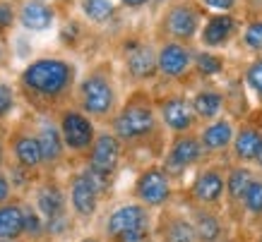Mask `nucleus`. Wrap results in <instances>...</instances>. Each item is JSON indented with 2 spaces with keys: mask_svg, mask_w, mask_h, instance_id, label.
<instances>
[{
  "mask_svg": "<svg viewBox=\"0 0 262 242\" xmlns=\"http://www.w3.org/2000/svg\"><path fill=\"white\" fill-rule=\"evenodd\" d=\"M19 89L34 103H63L77 84V67L68 58L41 55L19 72Z\"/></svg>",
  "mask_w": 262,
  "mask_h": 242,
  "instance_id": "obj_1",
  "label": "nucleus"
},
{
  "mask_svg": "<svg viewBox=\"0 0 262 242\" xmlns=\"http://www.w3.org/2000/svg\"><path fill=\"white\" fill-rule=\"evenodd\" d=\"M159 115H157V106L147 91H135L118 113L111 115V132L118 137V141L125 144H144L149 139H157L159 134Z\"/></svg>",
  "mask_w": 262,
  "mask_h": 242,
  "instance_id": "obj_2",
  "label": "nucleus"
},
{
  "mask_svg": "<svg viewBox=\"0 0 262 242\" xmlns=\"http://www.w3.org/2000/svg\"><path fill=\"white\" fill-rule=\"evenodd\" d=\"M77 108L92 120H111L118 106V89L106 67H94L75 84Z\"/></svg>",
  "mask_w": 262,
  "mask_h": 242,
  "instance_id": "obj_3",
  "label": "nucleus"
},
{
  "mask_svg": "<svg viewBox=\"0 0 262 242\" xmlns=\"http://www.w3.org/2000/svg\"><path fill=\"white\" fill-rule=\"evenodd\" d=\"M120 161H123V144L118 141V137L111 130L96 132L94 144L84 156V171L96 182V187L101 189V195H106L111 189L113 180L118 175Z\"/></svg>",
  "mask_w": 262,
  "mask_h": 242,
  "instance_id": "obj_4",
  "label": "nucleus"
},
{
  "mask_svg": "<svg viewBox=\"0 0 262 242\" xmlns=\"http://www.w3.org/2000/svg\"><path fill=\"white\" fill-rule=\"evenodd\" d=\"M205 15L207 12L200 8L198 0H173L161 12L159 32L164 34V41L192 46V41H198Z\"/></svg>",
  "mask_w": 262,
  "mask_h": 242,
  "instance_id": "obj_5",
  "label": "nucleus"
},
{
  "mask_svg": "<svg viewBox=\"0 0 262 242\" xmlns=\"http://www.w3.org/2000/svg\"><path fill=\"white\" fill-rule=\"evenodd\" d=\"M32 206L43 219L46 237H63L70 233L72 213L68 209V195L56 180H43L41 185H36Z\"/></svg>",
  "mask_w": 262,
  "mask_h": 242,
  "instance_id": "obj_6",
  "label": "nucleus"
},
{
  "mask_svg": "<svg viewBox=\"0 0 262 242\" xmlns=\"http://www.w3.org/2000/svg\"><path fill=\"white\" fill-rule=\"evenodd\" d=\"M224 180H226V163L224 161H207L195 168L190 185H188V202L192 206L219 209L224 206Z\"/></svg>",
  "mask_w": 262,
  "mask_h": 242,
  "instance_id": "obj_7",
  "label": "nucleus"
},
{
  "mask_svg": "<svg viewBox=\"0 0 262 242\" xmlns=\"http://www.w3.org/2000/svg\"><path fill=\"white\" fill-rule=\"evenodd\" d=\"M173 180L168 178V173L161 168V163L144 165L137 173L135 185H133V197L144 209H166L173 202Z\"/></svg>",
  "mask_w": 262,
  "mask_h": 242,
  "instance_id": "obj_8",
  "label": "nucleus"
},
{
  "mask_svg": "<svg viewBox=\"0 0 262 242\" xmlns=\"http://www.w3.org/2000/svg\"><path fill=\"white\" fill-rule=\"evenodd\" d=\"M202 163H207V156L198 139V132L171 134L166 144V154L161 158V168L168 173V178H183L188 171H195Z\"/></svg>",
  "mask_w": 262,
  "mask_h": 242,
  "instance_id": "obj_9",
  "label": "nucleus"
},
{
  "mask_svg": "<svg viewBox=\"0 0 262 242\" xmlns=\"http://www.w3.org/2000/svg\"><path fill=\"white\" fill-rule=\"evenodd\" d=\"M56 125L60 137H63L65 151H70L75 156H87V151L96 139L94 120L84 115L77 106H65V108H60Z\"/></svg>",
  "mask_w": 262,
  "mask_h": 242,
  "instance_id": "obj_10",
  "label": "nucleus"
},
{
  "mask_svg": "<svg viewBox=\"0 0 262 242\" xmlns=\"http://www.w3.org/2000/svg\"><path fill=\"white\" fill-rule=\"evenodd\" d=\"M68 209L77 221H92L99 211V204H101V189L96 187V182L89 178V173L82 168V171L72 173L70 180H68Z\"/></svg>",
  "mask_w": 262,
  "mask_h": 242,
  "instance_id": "obj_11",
  "label": "nucleus"
},
{
  "mask_svg": "<svg viewBox=\"0 0 262 242\" xmlns=\"http://www.w3.org/2000/svg\"><path fill=\"white\" fill-rule=\"evenodd\" d=\"M154 106H157L161 127H166L171 134L198 132L200 123L190 108V99L183 91H173V94H166L164 99H157Z\"/></svg>",
  "mask_w": 262,
  "mask_h": 242,
  "instance_id": "obj_12",
  "label": "nucleus"
},
{
  "mask_svg": "<svg viewBox=\"0 0 262 242\" xmlns=\"http://www.w3.org/2000/svg\"><path fill=\"white\" fill-rule=\"evenodd\" d=\"M140 230L154 233V221H151V211L144 209L142 204H137V202H127V204L116 206L106 216V223H103V233H106V240L108 242L120 237V235L140 233Z\"/></svg>",
  "mask_w": 262,
  "mask_h": 242,
  "instance_id": "obj_13",
  "label": "nucleus"
},
{
  "mask_svg": "<svg viewBox=\"0 0 262 242\" xmlns=\"http://www.w3.org/2000/svg\"><path fill=\"white\" fill-rule=\"evenodd\" d=\"M241 22L238 15H205L202 27H200L198 41L205 51H224L229 48L241 34Z\"/></svg>",
  "mask_w": 262,
  "mask_h": 242,
  "instance_id": "obj_14",
  "label": "nucleus"
},
{
  "mask_svg": "<svg viewBox=\"0 0 262 242\" xmlns=\"http://www.w3.org/2000/svg\"><path fill=\"white\" fill-rule=\"evenodd\" d=\"M253 165H241V163H226V180H224V206H226V219H231L236 226L243 221V211H241V199L246 195L250 180L255 178Z\"/></svg>",
  "mask_w": 262,
  "mask_h": 242,
  "instance_id": "obj_15",
  "label": "nucleus"
},
{
  "mask_svg": "<svg viewBox=\"0 0 262 242\" xmlns=\"http://www.w3.org/2000/svg\"><path fill=\"white\" fill-rule=\"evenodd\" d=\"M233 132H236V123L226 113L212 120V123H205V125L198 127V139L202 144L207 161H222V156L229 154Z\"/></svg>",
  "mask_w": 262,
  "mask_h": 242,
  "instance_id": "obj_16",
  "label": "nucleus"
},
{
  "mask_svg": "<svg viewBox=\"0 0 262 242\" xmlns=\"http://www.w3.org/2000/svg\"><path fill=\"white\" fill-rule=\"evenodd\" d=\"M262 141V120L260 117H243L236 132H233V141H231L229 156L231 163H241V165H253L255 156H257V149Z\"/></svg>",
  "mask_w": 262,
  "mask_h": 242,
  "instance_id": "obj_17",
  "label": "nucleus"
},
{
  "mask_svg": "<svg viewBox=\"0 0 262 242\" xmlns=\"http://www.w3.org/2000/svg\"><path fill=\"white\" fill-rule=\"evenodd\" d=\"M192 55H195L192 46L176 43V41H161V46L157 48V70H159V77L171 79V82L183 79L192 70Z\"/></svg>",
  "mask_w": 262,
  "mask_h": 242,
  "instance_id": "obj_18",
  "label": "nucleus"
},
{
  "mask_svg": "<svg viewBox=\"0 0 262 242\" xmlns=\"http://www.w3.org/2000/svg\"><path fill=\"white\" fill-rule=\"evenodd\" d=\"M123 63L130 79L135 82H151L159 77L157 70V48L147 41H130L123 51Z\"/></svg>",
  "mask_w": 262,
  "mask_h": 242,
  "instance_id": "obj_19",
  "label": "nucleus"
},
{
  "mask_svg": "<svg viewBox=\"0 0 262 242\" xmlns=\"http://www.w3.org/2000/svg\"><path fill=\"white\" fill-rule=\"evenodd\" d=\"M58 19V10L53 3L43 0H22L17 5V24L29 34H43L53 29Z\"/></svg>",
  "mask_w": 262,
  "mask_h": 242,
  "instance_id": "obj_20",
  "label": "nucleus"
},
{
  "mask_svg": "<svg viewBox=\"0 0 262 242\" xmlns=\"http://www.w3.org/2000/svg\"><path fill=\"white\" fill-rule=\"evenodd\" d=\"M188 219L192 223V230L198 235V242H224L229 240L226 233V221L219 209H205V206H192L188 211Z\"/></svg>",
  "mask_w": 262,
  "mask_h": 242,
  "instance_id": "obj_21",
  "label": "nucleus"
},
{
  "mask_svg": "<svg viewBox=\"0 0 262 242\" xmlns=\"http://www.w3.org/2000/svg\"><path fill=\"white\" fill-rule=\"evenodd\" d=\"M188 99H190V108L200 125L212 123V120H216V117H222L226 113V94L219 86H200Z\"/></svg>",
  "mask_w": 262,
  "mask_h": 242,
  "instance_id": "obj_22",
  "label": "nucleus"
},
{
  "mask_svg": "<svg viewBox=\"0 0 262 242\" xmlns=\"http://www.w3.org/2000/svg\"><path fill=\"white\" fill-rule=\"evenodd\" d=\"M8 151L15 158V165L24 173H34L43 168L41 165V154H39V144L36 137L27 130H15L8 139Z\"/></svg>",
  "mask_w": 262,
  "mask_h": 242,
  "instance_id": "obj_23",
  "label": "nucleus"
},
{
  "mask_svg": "<svg viewBox=\"0 0 262 242\" xmlns=\"http://www.w3.org/2000/svg\"><path fill=\"white\" fill-rule=\"evenodd\" d=\"M159 242H198V235L192 230L190 219L181 211L164 209L159 219V228H154V233Z\"/></svg>",
  "mask_w": 262,
  "mask_h": 242,
  "instance_id": "obj_24",
  "label": "nucleus"
},
{
  "mask_svg": "<svg viewBox=\"0 0 262 242\" xmlns=\"http://www.w3.org/2000/svg\"><path fill=\"white\" fill-rule=\"evenodd\" d=\"M36 144H39V154H41V165L53 168L56 163H60L65 158V144L63 137L58 132V125L53 120H41L36 127Z\"/></svg>",
  "mask_w": 262,
  "mask_h": 242,
  "instance_id": "obj_25",
  "label": "nucleus"
},
{
  "mask_svg": "<svg viewBox=\"0 0 262 242\" xmlns=\"http://www.w3.org/2000/svg\"><path fill=\"white\" fill-rule=\"evenodd\" d=\"M24 237V202L10 199L0 206V240L19 242Z\"/></svg>",
  "mask_w": 262,
  "mask_h": 242,
  "instance_id": "obj_26",
  "label": "nucleus"
},
{
  "mask_svg": "<svg viewBox=\"0 0 262 242\" xmlns=\"http://www.w3.org/2000/svg\"><path fill=\"white\" fill-rule=\"evenodd\" d=\"M192 70L200 79H214L219 75H224V70H226V58L214 53V51L200 48L192 55Z\"/></svg>",
  "mask_w": 262,
  "mask_h": 242,
  "instance_id": "obj_27",
  "label": "nucleus"
},
{
  "mask_svg": "<svg viewBox=\"0 0 262 242\" xmlns=\"http://www.w3.org/2000/svg\"><path fill=\"white\" fill-rule=\"evenodd\" d=\"M82 17L92 24H108L118 12L116 0H80Z\"/></svg>",
  "mask_w": 262,
  "mask_h": 242,
  "instance_id": "obj_28",
  "label": "nucleus"
},
{
  "mask_svg": "<svg viewBox=\"0 0 262 242\" xmlns=\"http://www.w3.org/2000/svg\"><path fill=\"white\" fill-rule=\"evenodd\" d=\"M241 211L243 216H250L253 221H262V175L255 173V178L250 180L246 195L241 199Z\"/></svg>",
  "mask_w": 262,
  "mask_h": 242,
  "instance_id": "obj_29",
  "label": "nucleus"
},
{
  "mask_svg": "<svg viewBox=\"0 0 262 242\" xmlns=\"http://www.w3.org/2000/svg\"><path fill=\"white\" fill-rule=\"evenodd\" d=\"M238 39L246 51H250L255 55H262V15H255L248 22H243Z\"/></svg>",
  "mask_w": 262,
  "mask_h": 242,
  "instance_id": "obj_30",
  "label": "nucleus"
},
{
  "mask_svg": "<svg viewBox=\"0 0 262 242\" xmlns=\"http://www.w3.org/2000/svg\"><path fill=\"white\" fill-rule=\"evenodd\" d=\"M243 86L262 106V55H255L253 60L243 67Z\"/></svg>",
  "mask_w": 262,
  "mask_h": 242,
  "instance_id": "obj_31",
  "label": "nucleus"
},
{
  "mask_svg": "<svg viewBox=\"0 0 262 242\" xmlns=\"http://www.w3.org/2000/svg\"><path fill=\"white\" fill-rule=\"evenodd\" d=\"M24 237H29V240H41V237H46L43 219L39 216V211L34 209L32 204H24Z\"/></svg>",
  "mask_w": 262,
  "mask_h": 242,
  "instance_id": "obj_32",
  "label": "nucleus"
},
{
  "mask_svg": "<svg viewBox=\"0 0 262 242\" xmlns=\"http://www.w3.org/2000/svg\"><path fill=\"white\" fill-rule=\"evenodd\" d=\"M200 8L207 10V15H236L241 0H198Z\"/></svg>",
  "mask_w": 262,
  "mask_h": 242,
  "instance_id": "obj_33",
  "label": "nucleus"
},
{
  "mask_svg": "<svg viewBox=\"0 0 262 242\" xmlns=\"http://www.w3.org/2000/svg\"><path fill=\"white\" fill-rule=\"evenodd\" d=\"M15 106H17L15 89H12L8 82H3V79H0V120H5V117L12 115Z\"/></svg>",
  "mask_w": 262,
  "mask_h": 242,
  "instance_id": "obj_34",
  "label": "nucleus"
},
{
  "mask_svg": "<svg viewBox=\"0 0 262 242\" xmlns=\"http://www.w3.org/2000/svg\"><path fill=\"white\" fill-rule=\"evenodd\" d=\"M17 24V8L12 0H0V36Z\"/></svg>",
  "mask_w": 262,
  "mask_h": 242,
  "instance_id": "obj_35",
  "label": "nucleus"
},
{
  "mask_svg": "<svg viewBox=\"0 0 262 242\" xmlns=\"http://www.w3.org/2000/svg\"><path fill=\"white\" fill-rule=\"evenodd\" d=\"M12 189L15 187H12V182H10V175L0 171V206L12 199Z\"/></svg>",
  "mask_w": 262,
  "mask_h": 242,
  "instance_id": "obj_36",
  "label": "nucleus"
},
{
  "mask_svg": "<svg viewBox=\"0 0 262 242\" xmlns=\"http://www.w3.org/2000/svg\"><path fill=\"white\" fill-rule=\"evenodd\" d=\"M123 8H127V10H142V8H147L151 0H118Z\"/></svg>",
  "mask_w": 262,
  "mask_h": 242,
  "instance_id": "obj_37",
  "label": "nucleus"
},
{
  "mask_svg": "<svg viewBox=\"0 0 262 242\" xmlns=\"http://www.w3.org/2000/svg\"><path fill=\"white\" fill-rule=\"evenodd\" d=\"M255 171L262 175V141H260V149H257V156H255Z\"/></svg>",
  "mask_w": 262,
  "mask_h": 242,
  "instance_id": "obj_38",
  "label": "nucleus"
},
{
  "mask_svg": "<svg viewBox=\"0 0 262 242\" xmlns=\"http://www.w3.org/2000/svg\"><path fill=\"white\" fill-rule=\"evenodd\" d=\"M5 156H8V144L0 139V165L5 163Z\"/></svg>",
  "mask_w": 262,
  "mask_h": 242,
  "instance_id": "obj_39",
  "label": "nucleus"
},
{
  "mask_svg": "<svg viewBox=\"0 0 262 242\" xmlns=\"http://www.w3.org/2000/svg\"><path fill=\"white\" fill-rule=\"evenodd\" d=\"M241 3H246V5H250V8L260 10V15H262V0H241Z\"/></svg>",
  "mask_w": 262,
  "mask_h": 242,
  "instance_id": "obj_40",
  "label": "nucleus"
},
{
  "mask_svg": "<svg viewBox=\"0 0 262 242\" xmlns=\"http://www.w3.org/2000/svg\"><path fill=\"white\" fill-rule=\"evenodd\" d=\"M3 63H5V43L0 39V67H3Z\"/></svg>",
  "mask_w": 262,
  "mask_h": 242,
  "instance_id": "obj_41",
  "label": "nucleus"
},
{
  "mask_svg": "<svg viewBox=\"0 0 262 242\" xmlns=\"http://www.w3.org/2000/svg\"><path fill=\"white\" fill-rule=\"evenodd\" d=\"M77 242H103L101 237H94V235H89V237H82V240H77Z\"/></svg>",
  "mask_w": 262,
  "mask_h": 242,
  "instance_id": "obj_42",
  "label": "nucleus"
},
{
  "mask_svg": "<svg viewBox=\"0 0 262 242\" xmlns=\"http://www.w3.org/2000/svg\"><path fill=\"white\" fill-rule=\"evenodd\" d=\"M147 242H159V240H154V237H149V240H147Z\"/></svg>",
  "mask_w": 262,
  "mask_h": 242,
  "instance_id": "obj_43",
  "label": "nucleus"
},
{
  "mask_svg": "<svg viewBox=\"0 0 262 242\" xmlns=\"http://www.w3.org/2000/svg\"><path fill=\"white\" fill-rule=\"evenodd\" d=\"M43 3H56V0H43Z\"/></svg>",
  "mask_w": 262,
  "mask_h": 242,
  "instance_id": "obj_44",
  "label": "nucleus"
},
{
  "mask_svg": "<svg viewBox=\"0 0 262 242\" xmlns=\"http://www.w3.org/2000/svg\"><path fill=\"white\" fill-rule=\"evenodd\" d=\"M0 242H10V240H0Z\"/></svg>",
  "mask_w": 262,
  "mask_h": 242,
  "instance_id": "obj_45",
  "label": "nucleus"
},
{
  "mask_svg": "<svg viewBox=\"0 0 262 242\" xmlns=\"http://www.w3.org/2000/svg\"><path fill=\"white\" fill-rule=\"evenodd\" d=\"M253 242H262V240H253Z\"/></svg>",
  "mask_w": 262,
  "mask_h": 242,
  "instance_id": "obj_46",
  "label": "nucleus"
}]
</instances>
